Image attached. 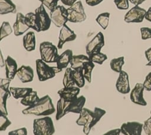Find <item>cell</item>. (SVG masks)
<instances>
[{
	"mask_svg": "<svg viewBox=\"0 0 151 135\" xmlns=\"http://www.w3.org/2000/svg\"><path fill=\"white\" fill-rule=\"evenodd\" d=\"M12 32V29L8 22L4 21L1 27V41L3 38L9 35Z\"/></svg>",
	"mask_w": 151,
	"mask_h": 135,
	"instance_id": "34",
	"label": "cell"
},
{
	"mask_svg": "<svg viewBox=\"0 0 151 135\" xmlns=\"http://www.w3.org/2000/svg\"><path fill=\"white\" fill-rule=\"evenodd\" d=\"M11 124V121L7 118L6 116L1 114L0 116V131H5L6 128Z\"/></svg>",
	"mask_w": 151,
	"mask_h": 135,
	"instance_id": "35",
	"label": "cell"
},
{
	"mask_svg": "<svg viewBox=\"0 0 151 135\" xmlns=\"http://www.w3.org/2000/svg\"><path fill=\"white\" fill-rule=\"evenodd\" d=\"M88 57L90 61L94 63L99 64L100 65L102 64L103 62L107 59V56L106 54L101 53V52L92 54L90 55H89Z\"/></svg>",
	"mask_w": 151,
	"mask_h": 135,
	"instance_id": "33",
	"label": "cell"
},
{
	"mask_svg": "<svg viewBox=\"0 0 151 135\" xmlns=\"http://www.w3.org/2000/svg\"><path fill=\"white\" fill-rule=\"evenodd\" d=\"M120 133H121V129H114L107 132L106 133L104 134V135H119Z\"/></svg>",
	"mask_w": 151,
	"mask_h": 135,
	"instance_id": "43",
	"label": "cell"
},
{
	"mask_svg": "<svg viewBox=\"0 0 151 135\" xmlns=\"http://www.w3.org/2000/svg\"><path fill=\"white\" fill-rule=\"evenodd\" d=\"M55 108L52 102V100L48 95H45L40 98L38 101L32 106L28 107L22 111L24 114H32L35 116H44L53 114Z\"/></svg>",
	"mask_w": 151,
	"mask_h": 135,
	"instance_id": "3",
	"label": "cell"
},
{
	"mask_svg": "<svg viewBox=\"0 0 151 135\" xmlns=\"http://www.w3.org/2000/svg\"><path fill=\"white\" fill-rule=\"evenodd\" d=\"M116 88L118 92L123 94H127L130 91L129 75L124 71L122 70L119 73L116 83Z\"/></svg>",
	"mask_w": 151,
	"mask_h": 135,
	"instance_id": "16",
	"label": "cell"
},
{
	"mask_svg": "<svg viewBox=\"0 0 151 135\" xmlns=\"http://www.w3.org/2000/svg\"><path fill=\"white\" fill-rule=\"evenodd\" d=\"M104 0H86V2L88 5L94 6L100 4Z\"/></svg>",
	"mask_w": 151,
	"mask_h": 135,
	"instance_id": "42",
	"label": "cell"
},
{
	"mask_svg": "<svg viewBox=\"0 0 151 135\" xmlns=\"http://www.w3.org/2000/svg\"><path fill=\"white\" fill-rule=\"evenodd\" d=\"M35 13L36 14L37 24L40 32L48 30L50 27L51 19L50 16L48 15L45 11L44 5L41 4L39 7L36 8Z\"/></svg>",
	"mask_w": 151,
	"mask_h": 135,
	"instance_id": "10",
	"label": "cell"
},
{
	"mask_svg": "<svg viewBox=\"0 0 151 135\" xmlns=\"http://www.w3.org/2000/svg\"><path fill=\"white\" fill-rule=\"evenodd\" d=\"M145 89L147 91H151V72H150L145 78V80L143 83Z\"/></svg>",
	"mask_w": 151,
	"mask_h": 135,
	"instance_id": "40",
	"label": "cell"
},
{
	"mask_svg": "<svg viewBox=\"0 0 151 135\" xmlns=\"http://www.w3.org/2000/svg\"><path fill=\"white\" fill-rule=\"evenodd\" d=\"M16 6L11 0H0V14L15 13Z\"/></svg>",
	"mask_w": 151,
	"mask_h": 135,
	"instance_id": "23",
	"label": "cell"
},
{
	"mask_svg": "<svg viewBox=\"0 0 151 135\" xmlns=\"http://www.w3.org/2000/svg\"><path fill=\"white\" fill-rule=\"evenodd\" d=\"M63 4L65 5H67L69 6H71L73 5L74 3L77 2V0H60Z\"/></svg>",
	"mask_w": 151,
	"mask_h": 135,
	"instance_id": "44",
	"label": "cell"
},
{
	"mask_svg": "<svg viewBox=\"0 0 151 135\" xmlns=\"http://www.w3.org/2000/svg\"><path fill=\"white\" fill-rule=\"evenodd\" d=\"M72 74L76 85L79 88L83 87L85 84V78L83 74V67L73 69L72 71Z\"/></svg>",
	"mask_w": 151,
	"mask_h": 135,
	"instance_id": "25",
	"label": "cell"
},
{
	"mask_svg": "<svg viewBox=\"0 0 151 135\" xmlns=\"http://www.w3.org/2000/svg\"><path fill=\"white\" fill-rule=\"evenodd\" d=\"M146 66H151V60L150 61H149L146 64Z\"/></svg>",
	"mask_w": 151,
	"mask_h": 135,
	"instance_id": "48",
	"label": "cell"
},
{
	"mask_svg": "<svg viewBox=\"0 0 151 135\" xmlns=\"http://www.w3.org/2000/svg\"><path fill=\"white\" fill-rule=\"evenodd\" d=\"M143 129L146 134L151 135V114L150 117L144 121Z\"/></svg>",
	"mask_w": 151,
	"mask_h": 135,
	"instance_id": "39",
	"label": "cell"
},
{
	"mask_svg": "<svg viewBox=\"0 0 151 135\" xmlns=\"http://www.w3.org/2000/svg\"><path fill=\"white\" fill-rule=\"evenodd\" d=\"M39 100L40 98L37 95V92L35 91H32L25 97L22 98L21 100V103L24 106L29 107L35 104Z\"/></svg>",
	"mask_w": 151,
	"mask_h": 135,
	"instance_id": "27",
	"label": "cell"
},
{
	"mask_svg": "<svg viewBox=\"0 0 151 135\" xmlns=\"http://www.w3.org/2000/svg\"><path fill=\"white\" fill-rule=\"evenodd\" d=\"M11 81L9 78H1L0 83V109L1 114L7 116L8 111L6 110V100L11 96V91L9 88Z\"/></svg>",
	"mask_w": 151,
	"mask_h": 135,
	"instance_id": "9",
	"label": "cell"
},
{
	"mask_svg": "<svg viewBox=\"0 0 151 135\" xmlns=\"http://www.w3.org/2000/svg\"><path fill=\"white\" fill-rule=\"evenodd\" d=\"M124 64V57H120L116 58H113L110 61V66L111 69L116 72L120 73L122 71V67Z\"/></svg>",
	"mask_w": 151,
	"mask_h": 135,
	"instance_id": "29",
	"label": "cell"
},
{
	"mask_svg": "<svg viewBox=\"0 0 151 135\" xmlns=\"http://www.w3.org/2000/svg\"><path fill=\"white\" fill-rule=\"evenodd\" d=\"M23 45L27 51H32L35 49V36L34 32L29 31L23 37Z\"/></svg>",
	"mask_w": 151,
	"mask_h": 135,
	"instance_id": "22",
	"label": "cell"
},
{
	"mask_svg": "<svg viewBox=\"0 0 151 135\" xmlns=\"http://www.w3.org/2000/svg\"><path fill=\"white\" fill-rule=\"evenodd\" d=\"M150 114H151V111H150Z\"/></svg>",
	"mask_w": 151,
	"mask_h": 135,
	"instance_id": "49",
	"label": "cell"
},
{
	"mask_svg": "<svg viewBox=\"0 0 151 135\" xmlns=\"http://www.w3.org/2000/svg\"><path fill=\"white\" fill-rule=\"evenodd\" d=\"M145 55L148 62L150 61L151 60V47L145 51Z\"/></svg>",
	"mask_w": 151,
	"mask_h": 135,
	"instance_id": "45",
	"label": "cell"
},
{
	"mask_svg": "<svg viewBox=\"0 0 151 135\" xmlns=\"http://www.w3.org/2000/svg\"><path fill=\"white\" fill-rule=\"evenodd\" d=\"M143 124L136 121H129L121 126V133L124 135H140Z\"/></svg>",
	"mask_w": 151,
	"mask_h": 135,
	"instance_id": "13",
	"label": "cell"
},
{
	"mask_svg": "<svg viewBox=\"0 0 151 135\" xmlns=\"http://www.w3.org/2000/svg\"><path fill=\"white\" fill-rule=\"evenodd\" d=\"M104 46V37L103 33L101 32H99L86 45V53L88 56H89L92 54L99 52Z\"/></svg>",
	"mask_w": 151,
	"mask_h": 135,
	"instance_id": "12",
	"label": "cell"
},
{
	"mask_svg": "<svg viewBox=\"0 0 151 135\" xmlns=\"http://www.w3.org/2000/svg\"><path fill=\"white\" fill-rule=\"evenodd\" d=\"M5 65L6 78L11 80L14 79L18 70L16 61L11 56L8 55L5 61Z\"/></svg>",
	"mask_w": 151,
	"mask_h": 135,
	"instance_id": "20",
	"label": "cell"
},
{
	"mask_svg": "<svg viewBox=\"0 0 151 135\" xmlns=\"http://www.w3.org/2000/svg\"><path fill=\"white\" fill-rule=\"evenodd\" d=\"M40 52L41 59L47 63L56 62L59 57L56 46L48 41H44L40 44Z\"/></svg>",
	"mask_w": 151,
	"mask_h": 135,
	"instance_id": "5",
	"label": "cell"
},
{
	"mask_svg": "<svg viewBox=\"0 0 151 135\" xmlns=\"http://www.w3.org/2000/svg\"><path fill=\"white\" fill-rule=\"evenodd\" d=\"M145 18L147 21H148L149 22H151V7L149 8L148 10L146 11Z\"/></svg>",
	"mask_w": 151,
	"mask_h": 135,
	"instance_id": "46",
	"label": "cell"
},
{
	"mask_svg": "<svg viewBox=\"0 0 151 135\" xmlns=\"http://www.w3.org/2000/svg\"><path fill=\"white\" fill-rule=\"evenodd\" d=\"M140 30L142 39L146 40L151 38V28L149 27H142Z\"/></svg>",
	"mask_w": 151,
	"mask_h": 135,
	"instance_id": "38",
	"label": "cell"
},
{
	"mask_svg": "<svg viewBox=\"0 0 151 135\" xmlns=\"http://www.w3.org/2000/svg\"><path fill=\"white\" fill-rule=\"evenodd\" d=\"M27 130L25 127H22L8 133V135H27Z\"/></svg>",
	"mask_w": 151,
	"mask_h": 135,
	"instance_id": "41",
	"label": "cell"
},
{
	"mask_svg": "<svg viewBox=\"0 0 151 135\" xmlns=\"http://www.w3.org/2000/svg\"><path fill=\"white\" fill-rule=\"evenodd\" d=\"M106 111L99 107H95L94 111H91L87 108H83L80 114L79 118L76 123L79 126H83V133L88 134L91 128L101 119Z\"/></svg>",
	"mask_w": 151,
	"mask_h": 135,
	"instance_id": "2",
	"label": "cell"
},
{
	"mask_svg": "<svg viewBox=\"0 0 151 135\" xmlns=\"http://www.w3.org/2000/svg\"><path fill=\"white\" fill-rule=\"evenodd\" d=\"M55 133V128L52 118L45 116L34 120L33 133L34 135H52Z\"/></svg>",
	"mask_w": 151,
	"mask_h": 135,
	"instance_id": "4",
	"label": "cell"
},
{
	"mask_svg": "<svg viewBox=\"0 0 151 135\" xmlns=\"http://www.w3.org/2000/svg\"><path fill=\"white\" fill-rule=\"evenodd\" d=\"M68 21L74 23H78L84 21L86 19V14L82 4L79 1H77L73 5L67 8Z\"/></svg>",
	"mask_w": 151,
	"mask_h": 135,
	"instance_id": "7",
	"label": "cell"
},
{
	"mask_svg": "<svg viewBox=\"0 0 151 135\" xmlns=\"http://www.w3.org/2000/svg\"><path fill=\"white\" fill-rule=\"evenodd\" d=\"M86 101V98L83 96H80L78 97H76L69 100H66L60 97L57 103L56 120H59L70 112L80 114L84 107Z\"/></svg>",
	"mask_w": 151,
	"mask_h": 135,
	"instance_id": "1",
	"label": "cell"
},
{
	"mask_svg": "<svg viewBox=\"0 0 151 135\" xmlns=\"http://www.w3.org/2000/svg\"><path fill=\"white\" fill-rule=\"evenodd\" d=\"M80 88L76 86L64 87L58 90V94L60 97L66 100H69L77 97V95L80 93Z\"/></svg>",
	"mask_w": 151,
	"mask_h": 135,
	"instance_id": "21",
	"label": "cell"
},
{
	"mask_svg": "<svg viewBox=\"0 0 151 135\" xmlns=\"http://www.w3.org/2000/svg\"><path fill=\"white\" fill-rule=\"evenodd\" d=\"M25 21L26 24L30 28L37 32H40V30L38 28L37 21V17L35 13L33 12H29L27 13L25 15Z\"/></svg>",
	"mask_w": 151,
	"mask_h": 135,
	"instance_id": "28",
	"label": "cell"
},
{
	"mask_svg": "<svg viewBox=\"0 0 151 135\" xmlns=\"http://www.w3.org/2000/svg\"><path fill=\"white\" fill-rule=\"evenodd\" d=\"M129 0H114L116 7L122 10H126L129 8Z\"/></svg>",
	"mask_w": 151,
	"mask_h": 135,
	"instance_id": "37",
	"label": "cell"
},
{
	"mask_svg": "<svg viewBox=\"0 0 151 135\" xmlns=\"http://www.w3.org/2000/svg\"><path fill=\"white\" fill-rule=\"evenodd\" d=\"M10 91L13 96L14 98L15 99H18L20 98H24L27 95H28L29 93H30L32 91H33V89L32 88L29 87H9Z\"/></svg>",
	"mask_w": 151,
	"mask_h": 135,
	"instance_id": "26",
	"label": "cell"
},
{
	"mask_svg": "<svg viewBox=\"0 0 151 135\" xmlns=\"http://www.w3.org/2000/svg\"><path fill=\"white\" fill-rule=\"evenodd\" d=\"M94 67V62L90 60L84 62L83 64V68L84 77L88 83H91V72Z\"/></svg>",
	"mask_w": 151,
	"mask_h": 135,
	"instance_id": "31",
	"label": "cell"
},
{
	"mask_svg": "<svg viewBox=\"0 0 151 135\" xmlns=\"http://www.w3.org/2000/svg\"><path fill=\"white\" fill-rule=\"evenodd\" d=\"M72 71L73 70L71 68H67L65 71L64 77L63 79V84L64 87L74 86V85H76V83L73 79Z\"/></svg>",
	"mask_w": 151,
	"mask_h": 135,
	"instance_id": "30",
	"label": "cell"
},
{
	"mask_svg": "<svg viewBox=\"0 0 151 135\" xmlns=\"http://www.w3.org/2000/svg\"><path fill=\"white\" fill-rule=\"evenodd\" d=\"M50 16L52 23L58 28L62 27L68 21V10L63 5H57L53 10L50 11Z\"/></svg>",
	"mask_w": 151,
	"mask_h": 135,
	"instance_id": "8",
	"label": "cell"
},
{
	"mask_svg": "<svg viewBox=\"0 0 151 135\" xmlns=\"http://www.w3.org/2000/svg\"><path fill=\"white\" fill-rule=\"evenodd\" d=\"M90 58L88 56H86L85 55H73L71 60L70 61V65L72 69H76L80 67H83L84 62L90 61Z\"/></svg>",
	"mask_w": 151,
	"mask_h": 135,
	"instance_id": "24",
	"label": "cell"
},
{
	"mask_svg": "<svg viewBox=\"0 0 151 135\" xmlns=\"http://www.w3.org/2000/svg\"><path fill=\"white\" fill-rule=\"evenodd\" d=\"M146 11L140 7L139 5H136L131 8L125 14L124 21L127 23H140L143 22Z\"/></svg>",
	"mask_w": 151,
	"mask_h": 135,
	"instance_id": "11",
	"label": "cell"
},
{
	"mask_svg": "<svg viewBox=\"0 0 151 135\" xmlns=\"http://www.w3.org/2000/svg\"><path fill=\"white\" fill-rule=\"evenodd\" d=\"M42 4L45 6L49 10H53L58 5V1L60 0H39Z\"/></svg>",
	"mask_w": 151,
	"mask_h": 135,
	"instance_id": "36",
	"label": "cell"
},
{
	"mask_svg": "<svg viewBox=\"0 0 151 135\" xmlns=\"http://www.w3.org/2000/svg\"><path fill=\"white\" fill-rule=\"evenodd\" d=\"M77 37L76 34L74 32L71 30L66 24L64 25L60 31L59 37H58V43L57 48L58 49H61L63 45L66 42L72 41L76 39Z\"/></svg>",
	"mask_w": 151,
	"mask_h": 135,
	"instance_id": "15",
	"label": "cell"
},
{
	"mask_svg": "<svg viewBox=\"0 0 151 135\" xmlns=\"http://www.w3.org/2000/svg\"><path fill=\"white\" fill-rule=\"evenodd\" d=\"M132 4L136 5H139L141 4H142L143 2L145 1V0H129Z\"/></svg>",
	"mask_w": 151,
	"mask_h": 135,
	"instance_id": "47",
	"label": "cell"
},
{
	"mask_svg": "<svg viewBox=\"0 0 151 135\" xmlns=\"http://www.w3.org/2000/svg\"><path fill=\"white\" fill-rule=\"evenodd\" d=\"M144 89L145 87L143 84H136L134 87L133 88L130 93V98L131 101L138 105L146 106L147 105V102L143 98Z\"/></svg>",
	"mask_w": 151,
	"mask_h": 135,
	"instance_id": "14",
	"label": "cell"
},
{
	"mask_svg": "<svg viewBox=\"0 0 151 135\" xmlns=\"http://www.w3.org/2000/svg\"><path fill=\"white\" fill-rule=\"evenodd\" d=\"M73 55V51L70 49L66 50L59 55L56 62L58 73L61 71L63 69L65 68L68 66Z\"/></svg>",
	"mask_w": 151,
	"mask_h": 135,
	"instance_id": "19",
	"label": "cell"
},
{
	"mask_svg": "<svg viewBox=\"0 0 151 135\" xmlns=\"http://www.w3.org/2000/svg\"><path fill=\"white\" fill-rule=\"evenodd\" d=\"M16 75L23 83L31 82L34 78V71L30 66L22 65L18 69Z\"/></svg>",
	"mask_w": 151,
	"mask_h": 135,
	"instance_id": "18",
	"label": "cell"
},
{
	"mask_svg": "<svg viewBox=\"0 0 151 135\" xmlns=\"http://www.w3.org/2000/svg\"><path fill=\"white\" fill-rule=\"evenodd\" d=\"M29 28H30L25 23V16L21 12L17 13L16 21L13 25L15 35H21L27 31Z\"/></svg>",
	"mask_w": 151,
	"mask_h": 135,
	"instance_id": "17",
	"label": "cell"
},
{
	"mask_svg": "<svg viewBox=\"0 0 151 135\" xmlns=\"http://www.w3.org/2000/svg\"><path fill=\"white\" fill-rule=\"evenodd\" d=\"M36 71L40 81L51 79L58 73L57 67H50L41 59L36 60Z\"/></svg>",
	"mask_w": 151,
	"mask_h": 135,
	"instance_id": "6",
	"label": "cell"
},
{
	"mask_svg": "<svg viewBox=\"0 0 151 135\" xmlns=\"http://www.w3.org/2000/svg\"><path fill=\"white\" fill-rule=\"evenodd\" d=\"M109 12H103L98 15V17L96 19V21L103 29H106L109 24Z\"/></svg>",
	"mask_w": 151,
	"mask_h": 135,
	"instance_id": "32",
	"label": "cell"
}]
</instances>
